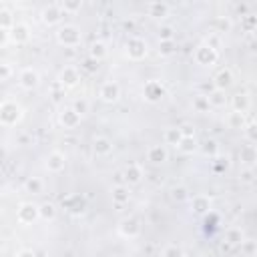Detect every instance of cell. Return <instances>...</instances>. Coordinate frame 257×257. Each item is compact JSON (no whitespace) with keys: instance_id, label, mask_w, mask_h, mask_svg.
Wrapping results in <instances>:
<instances>
[{"instance_id":"ba28073f","label":"cell","mask_w":257,"mask_h":257,"mask_svg":"<svg viewBox=\"0 0 257 257\" xmlns=\"http://www.w3.org/2000/svg\"><path fill=\"white\" fill-rule=\"evenodd\" d=\"M165 86H163V82L161 80H149V82H145V86H143V98L147 100V102H159L163 96H165Z\"/></svg>"},{"instance_id":"7402d4cb","label":"cell","mask_w":257,"mask_h":257,"mask_svg":"<svg viewBox=\"0 0 257 257\" xmlns=\"http://www.w3.org/2000/svg\"><path fill=\"white\" fill-rule=\"evenodd\" d=\"M245 241V231L241 229V227H229L227 231H225V243L229 245V247H237V245H241Z\"/></svg>"},{"instance_id":"603a6c76","label":"cell","mask_w":257,"mask_h":257,"mask_svg":"<svg viewBox=\"0 0 257 257\" xmlns=\"http://www.w3.org/2000/svg\"><path fill=\"white\" fill-rule=\"evenodd\" d=\"M239 159H241L243 167H255V161H257L255 145H245V147H241V151H239Z\"/></svg>"},{"instance_id":"83f0119b","label":"cell","mask_w":257,"mask_h":257,"mask_svg":"<svg viewBox=\"0 0 257 257\" xmlns=\"http://www.w3.org/2000/svg\"><path fill=\"white\" fill-rule=\"evenodd\" d=\"M245 124H247V116L243 114V112H229L227 114V126L229 128H245Z\"/></svg>"},{"instance_id":"ffe728a7","label":"cell","mask_w":257,"mask_h":257,"mask_svg":"<svg viewBox=\"0 0 257 257\" xmlns=\"http://www.w3.org/2000/svg\"><path fill=\"white\" fill-rule=\"evenodd\" d=\"M110 197H112V203L114 205H124L131 201V189L128 185H114L110 189Z\"/></svg>"},{"instance_id":"681fc988","label":"cell","mask_w":257,"mask_h":257,"mask_svg":"<svg viewBox=\"0 0 257 257\" xmlns=\"http://www.w3.org/2000/svg\"><path fill=\"white\" fill-rule=\"evenodd\" d=\"M217 24H219V30H215L217 34H221V32H225V30L231 28V20H229V18H219Z\"/></svg>"},{"instance_id":"9c48e42d","label":"cell","mask_w":257,"mask_h":257,"mask_svg":"<svg viewBox=\"0 0 257 257\" xmlns=\"http://www.w3.org/2000/svg\"><path fill=\"white\" fill-rule=\"evenodd\" d=\"M141 231H143V227H141V221H139L137 217H124V219L118 223V233H120L122 237H126V239L139 237Z\"/></svg>"},{"instance_id":"6da1fadb","label":"cell","mask_w":257,"mask_h":257,"mask_svg":"<svg viewBox=\"0 0 257 257\" xmlns=\"http://www.w3.org/2000/svg\"><path fill=\"white\" fill-rule=\"evenodd\" d=\"M24 116V110L14 100H2L0 102V124L2 126H16Z\"/></svg>"},{"instance_id":"f35d334b","label":"cell","mask_w":257,"mask_h":257,"mask_svg":"<svg viewBox=\"0 0 257 257\" xmlns=\"http://www.w3.org/2000/svg\"><path fill=\"white\" fill-rule=\"evenodd\" d=\"M239 181H241V183H253V181H255V169H253V167H241V171H239Z\"/></svg>"},{"instance_id":"ab89813d","label":"cell","mask_w":257,"mask_h":257,"mask_svg":"<svg viewBox=\"0 0 257 257\" xmlns=\"http://www.w3.org/2000/svg\"><path fill=\"white\" fill-rule=\"evenodd\" d=\"M203 44H207V46H211L213 50L219 52V48H221V34H217V32H209V36L205 38Z\"/></svg>"},{"instance_id":"60d3db41","label":"cell","mask_w":257,"mask_h":257,"mask_svg":"<svg viewBox=\"0 0 257 257\" xmlns=\"http://www.w3.org/2000/svg\"><path fill=\"white\" fill-rule=\"evenodd\" d=\"M175 40H165V42H159V54L161 56H171L175 52Z\"/></svg>"},{"instance_id":"d590c367","label":"cell","mask_w":257,"mask_h":257,"mask_svg":"<svg viewBox=\"0 0 257 257\" xmlns=\"http://www.w3.org/2000/svg\"><path fill=\"white\" fill-rule=\"evenodd\" d=\"M191 195H189V189L185 187V185H177V187H173L171 189V199L173 201H177V203H181V201H187Z\"/></svg>"},{"instance_id":"d6986e66","label":"cell","mask_w":257,"mask_h":257,"mask_svg":"<svg viewBox=\"0 0 257 257\" xmlns=\"http://www.w3.org/2000/svg\"><path fill=\"white\" fill-rule=\"evenodd\" d=\"M167 159H169V153H167L165 145H151V147L147 149V161H151V163H155V165H161V163H165Z\"/></svg>"},{"instance_id":"ee69618b","label":"cell","mask_w":257,"mask_h":257,"mask_svg":"<svg viewBox=\"0 0 257 257\" xmlns=\"http://www.w3.org/2000/svg\"><path fill=\"white\" fill-rule=\"evenodd\" d=\"M211 165H213V171H215V173H223V171H227V167H229V159H227V157H225V159L215 157V159L211 161Z\"/></svg>"},{"instance_id":"484cf974","label":"cell","mask_w":257,"mask_h":257,"mask_svg":"<svg viewBox=\"0 0 257 257\" xmlns=\"http://www.w3.org/2000/svg\"><path fill=\"white\" fill-rule=\"evenodd\" d=\"M106 54H108V48H106V44H104L102 40L92 42L90 48H88V58H92V60H96V62H100L102 58H106Z\"/></svg>"},{"instance_id":"5bb4252c","label":"cell","mask_w":257,"mask_h":257,"mask_svg":"<svg viewBox=\"0 0 257 257\" xmlns=\"http://www.w3.org/2000/svg\"><path fill=\"white\" fill-rule=\"evenodd\" d=\"M44 167H46L48 173H60V171H64V167H66V157H64V153H60V151L48 153Z\"/></svg>"},{"instance_id":"277c9868","label":"cell","mask_w":257,"mask_h":257,"mask_svg":"<svg viewBox=\"0 0 257 257\" xmlns=\"http://www.w3.org/2000/svg\"><path fill=\"white\" fill-rule=\"evenodd\" d=\"M193 58H195V62L201 64V66H213V64L219 60V52L201 42V44L193 50Z\"/></svg>"},{"instance_id":"f546056e","label":"cell","mask_w":257,"mask_h":257,"mask_svg":"<svg viewBox=\"0 0 257 257\" xmlns=\"http://www.w3.org/2000/svg\"><path fill=\"white\" fill-rule=\"evenodd\" d=\"M38 215H40V219L42 221H54L56 219V207H54V203H42V205H38Z\"/></svg>"},{"instance_id":"ac0fdd59","label":"cell","mask_w":257,"mask_h":257,"mask_svg":"<svg viewBox=\"0 0 257 257\" xmlns=\"http://www.w3.org/2000/svg\"><path fill=\"white\" fill-rule=\"evenodd\" d=\"M233 82H235V78H233V70H231V68H221V70L215 74V78H213L215 90H227Z\"/></svg>"},{"instance_id":"2e32d148","label":"cell","mask_w":257,"mask_h":257,"mask_svg":"<svg viewBox=\"0 0 257 257\" xmlns=\"http://www.w3.org/2000/svg\"><path fill=\"white\" fill-rule=\"evenodd\" d=\"M229 104H231V110H233V112H243V114H247V110L251 108V96H249L247 92H237V94L231 96Z\"/></svg>"},{"instance_id":"8d00e7d4","label":"cell","mask_w":257,"mask_h":257,"mask_svg":"<svg viewBox=\"0 0 257 257\" xmlns=\"http://www.w3.org/2000/svg\"><path fill=\"white\" fill-rule=\"evenodd\" d=\"M193 108H195L197 112H209L211 104H209V100H207V94H197V96L193 98Z\"/></svg>"},{"instance_id":"f6af8a7d","label":"cell","mask_w":257,"mask_h":257,"mask_svg":"<svg viewBox=\"0 0 257 257\" xmlns=\"http://www.w3.org/2000/svg\"><path fill=\"white\" fill-rule=\"evenodd\" d=\"M161 257H183V249L179 245H167Z\"/></svg>"},{"instance_id":"b9f144b4","label":"cell","mask_w":257,"mask_h":257,"mask_svg":"<svg viewBox=\"0 0 257 257\" xmlns=\"http://www.w3.org/2000/svg\"><path fill=\"white\" fill-rule=\"evenodd\" d=\"M245 137H247V141H249V145H253L255 141H257V124L253 122V120H249L247 124H245Z\"/></svg>"},{"instance_id":"f907efd6","label":"cell","mask_w":257,"mask_h":257,"mask_svg":"<svg viewBox=\"0 0 257 257\" xmlns=\"http://www.w3.org/2000/svg\"><path fill=\"white\" fill-rule=\"evenodd\" d=\"M8 42H10V32L0 28V48H4Z\"/></svg>"},{"instance_id":"836d02e7","label":"cell","mask_w":257,"mask_h":257,"mask_svg":"<svg viewBox=\"0 0 257 257\" xmlns=\"http://www.w3.org/2000/svg\"><path fill=\"white\" fill-rule=\"evenodd\" d=\"M42 179H38V177H28L26 181H24V189H26V193H32V195H38V193H42Z\"/></svg>"},{"instance_id":"7c38bea8","label":"cell","mask_w":257,"mask_h":257,"mask_svg":"<svg viewBox=\"0 0 257 257\" xmlns=\"http://www.w3.org/2000/svg\"><path fill=\"white\" fill-rule=\"evenodd\" d=\"M189 201H191V211H193L195 215H207V213H211L213 203H211V197H209V195L199 193V195L189 197Z\"/></svg>"},{"instance_id":"44dd1931","label":"cell","mask_w":257,"mask_h":257,"mask_svg":"<svg viewBox=\"0 0 257 257\" xmlns=\"http://www.w3.org/2000/svg\"><path fill=\"white\" fill-rule=\"evenodd\" d=\"M92 151H94V155H98V157H106V155L112 153V141L106 139V137H96V139L92 141Z\"/></svg>"},{"instance_id":"8992f818","label":"cell","mask_w":257,"mask_h":257,"mask_svg":"<svg viewBox=\"0 0 257 257\" xmlns=\"http://www.w3.org/2000/svg\"><path fill=\"white\" fill-rule=\"evenodd\" d=\"M56 82L62 88H74L80 82V70L76 66H64V68H60V72L56 76Z\"/></svg>"},{"instance_id":"7bdbcfd3","label":"cell","mask_w":257,"mask_h":257,"mask_svg":"<svg viewBox=\"0 0 257 257\" xmlns=\"http://www.w3.org/2000/svg\"><path fill=\"white\" fill-rule=\"evenodd\" d=\"M173 38H175V28L173 26H161L159 28V42L173 40Z\"/></svg>"},{"instance_id":"74e56055","label":"cell","mask_w":257,"mask_h":257,"mask_svg":"<svg viewBox=\"0 0 257 257\" xmlns=\"http://www.w3.org/2000/svg\"><path fill=\"white\" fill-rule=\"evenodd\" d=\"M70 106H72V110H74V112H78L80 116H84V114L90 110V104H88V100H86V98H76Z\"/></svg>"},{"instance_id":"d6a6232c","label":"cell","mask_w":257,"mask_h":257,"mask_svg":"<svg viewBox=\"0 0 257 257\" xmlns=\"http://www.w3.org/2000/svg\"><path fill=\"white\" fill-rule=\"evenodd\" d=\"M62 14H76L80 8H82V0H64V2H58Z\"/></svg>"},{"instance_id":"816d5d0a","label":"cell","mask_w":257,"mask_h":257,"mask_svg":"<svg viewBox=\"0 0 257 257\" xmlns=\"http://www.w3.org/2000/svg\"><path fill=\"white\" fill-rule=\"evenodd\" d=\"M16 257H36V253H34L32 249H20V251L16 253Z\"/></svg>"},{"instance_id":"1f68e13d","label":"cell","mask_w":257,"mask_h":257,"mask_svg":"<svg viewBox=\"0 0 257 257\" xmlns=\"http://www.w3.org/2000/svg\"><path fill=\"white\" fill-rule=\"evenodd\" d=\"M14 24H16V22H14V14H12L8 8H0V28L10 32Z\"/></svg>"},{"instance_id":"8fae6325","label":"cell","mask_w":257,"mask_h":257,"mask_svg":"<svg viewBox=\"0 0 257 257\" xmlns=\"http://www.w3.org/2000/svg\"><path fill=\"white\" fill-rule=\"evenodd\" d=\"M80 114L78 112H74L72 110V106H62L60 110H58V122L64 126V128H68V131H72V128H76L78 124H80Z\"/></svg>"},{"instance_id":"cb8c5ba5","label":"cell","mask_w":257,"mask_h":257,"mask_svg":"<svg viewBox=\"0 0 257 257\" xmlns=\"http://www.w3.org/2000/svg\"><path fill=\"white\" fill-rule=\"evenodd\" d=\"M62 205H64L68 211H72V213H84V211H86V201L80 199V195H72V197L62 199Z\"/></svg>"},{"instance_id":"c3c4849f","label":"cell","mask_w":257,"mask_h":257,"mask_svg":"<svg viewBox=\"0 0 257 257\" xmlns=\"http://www.w3.org/2000/svg\"><path fill=\"white\" fill-rule=\"evenodd\" d=\"M82 68L88 70V72H96V70H98V62L92 60V58H86V60L82 62Z\"/></svg>"},{"instance_id":"e575fe53","label":"cell","mask_w":257,"mask_h":257,"mask_svg":"<svg viewBox=\"0 0 257 257\" xmlns=\"http://www.w3.org/2000/svg\"><path fill=\"white\" fill-rule=\"evenodd\" d=\"M207 100L211 106H225L227 104V96H225V90H213L207 94Z\"/></svg>"},{"instance_id":"30bf717a","label":"cell","mask_w":257,"mask_h":257,"mask_svg":"<svg viewBox=\"0 0 257 257\" xmlns=\"http://www.w3.org/2000/svg\"><path fill=\"white\" fill-rule=\"evenodd\" d=\"M98 96H100L102 102H116L120 98V86H118V82H114V80L102 82L100 88H98Z\"/></svg>"},{"instance_id":"4316f807","label":"cell","mask_w":257,"mask_h":257,"mask_svg":"<svg viewBox=\"0 0 257 257\" xmlns=\"http://www.w3.org/2000/svg\"><path fill=\"white\" fill-rule=\"evenodd\" d=\"M181 139H183V133H181L179 126H169V128L165 131V135H163L165 145H171V147H179Z\"/></svg>"},{"instance_id":"7a4b0ae2","label":"cell","mask_w":257,"mask_h":257,"mask_svg":"<svg viewBox=\"0 0 257 257\" xmlns=\"http://www.w3.org/2000/svg\"><path fill=\"white\" fill-rule=\"evenodd\" d=\"M56 42L60 46H66V48H74L82 42V34H80V28L74 26V24H64L56 30Z\"/></svg>"},{"instance_id":"7dc6e473","label":"cell","mask_w":257,"mask_h":257,"mask_svg":"<svg viewBox=\"0 0 257 257\" xmlns=\"http://www.w3.org/2000/svg\"><path fill=\"white\" fill-rule=\"evenodd\" d=\"M12 66L10 64H6V62H0V80H8L10 76H12Z\"/></svg>"},{"instance_id":"e0dca14e","label":"cell","mask_w":257,"mask_h":257,"mask_svg":"<svg viewBox=\"0 0 257 257\" xmlns=\"http://www.w3.org/2000/svg\"><path fill=\"white\" fill-rule=\"evenodd\" d=\"M10 40H12L14 44H26V42L30 40V28H28V24L16 22V24L12 26V30H10Z\"/></svg>"},{"instance_id":"5b68a950","label":"cell","mask_w":257,"mask_h":257,"mask_svg":"<svg viewBox=\"0 0 257 257\" xmlns=\"http://www.w3.org/2000/svg\"><path fill=\"white\" fill-rule=\"evenodd\" d=\"M124 48H126V56H128L131 60H135V62L143 60V58L147 56V52H149V48H147V42H145L143 38H139V36H133V38H128Z\"/></svg>"},{"instance_id":"4dcf8cb0","label":"cell","mask_w":257,"mask_h":257,"mask_svg":"<svg viewBox=\"0 0 257 257\" xmlns=\"http://www.w3.org/2000/svg\"><path fill=\"white\" fill-rule=\"evenodd\" d=\"M201 151H203V155H205V157H209V159H215V157H219V151H221V147H219V143H217L215 139H207V141L203 143Z\"/></svg>"},{"instance_id":"d4e9b609","label":"cell","mask_w":257,"mask_h":257,"mask_svg":"<svg viewBox=\"0 0 257 257\" xmlns=\"http://www.w3.org/2000/svg\"><path fill=\"white\" fill-rule=\"evenodd\" d=\"M147 12L153 18H167L169 16V4L167 2H149Z\"/></svg>"},{"instance_id":"9a60e30c","label":"cell","mask_w":257,"mask_h":257,"mask_svg":"<svg viewBox=\"0 0 257 257\" xmlns=\"http://www.w3.org/2000/svg\"><path fill=\"white\" fill-rule=\"evenodd\" d=\"M62 10H60V6H58V2L56 4H48V6H44L42 8V12H40V18H42V22L44 24H48V26H52V24H58L60 20H62Z\"/></svg>"},{"instance_id":"f1b7e54d","label":"cell","mask_w":257,"mask_h":257,"mask_svg":"<svg viewBox=\"0 0 257 257\" xmlns=\"http://www.w3.org/2000/svg\"><path fill=\"white\" fill-rule=\"evenodd\" d=\"M177 149H179L183 155H193V153L199 149V145H197V139H195V137H183Z\"/></svg>"},{"instance_id":"4fadbf2b","label":"cell","mask_w":257,"mask_h":257,"mask_svg":"<svg viewBox=\"0 0 257 257\" xmlns=\"http://www.w3.org/2000/svg\"><path fill=\"white\" fill-rule=\"evenodd\" d=\"M145 177V171L139 163H128L122 171V179H124V185H139Z\"/></svg>"},{"instance_id":"3957f363","label":"cell","mask_w":257,"mask_h":257,"mask_svg":"<svg viewBox=\"0 0 257 257\" xmlns=\"http://www.w3.org/2000/svg\"><path fill=\"white\" fill-rule=\"evenodd\" d=\"M38 219H40V215H38V205H36V203L26 201V203H20V205H18V209H16V221H18V223H22V225H32V223H36Z\"/></svg>"},{"instance_id":"f5cc1de1","label":"cell","mask_w":257,"mask_h":257,"mask_svg":"<svg viewBox=\"0 0 257 257\" xmlns=\"http://www.w3.org/2000/svg\"><path fill=\"white\" fill-rule=\"evenodd\" d=\"M0 157H4V149L2 147H0Z\"/></svg>"},{"instance_id":"bcb514c9","label":"cell","mask_w":257,"mask_h":257,"mask_svg":"<svg viewBox=\"0 0 257 257\" xmlns=\"http://www.w3.org/2000/svg\"><path fill=\"white\" fill-rule=\"evenodd\" d=\"M241 251H243L247 257H253V255H255V241L245 239V241L241 243Z\"/></svg>"},{"instance_id":"52a82bcc","label":"cell","mask_w":257,"mask_h":257,"mask_svg":"<svg viewBox=\"0 0 257 257\" xmlns=\"http://www.w3.org/2000/svg\"><path fill=\"white\" fill-rule=\"evenodd\" d=\"M18 84L24 88V90H34L38 84H40V74L36 68L32 66H26L18 72Z\"/></svg>"}]
</instances>
